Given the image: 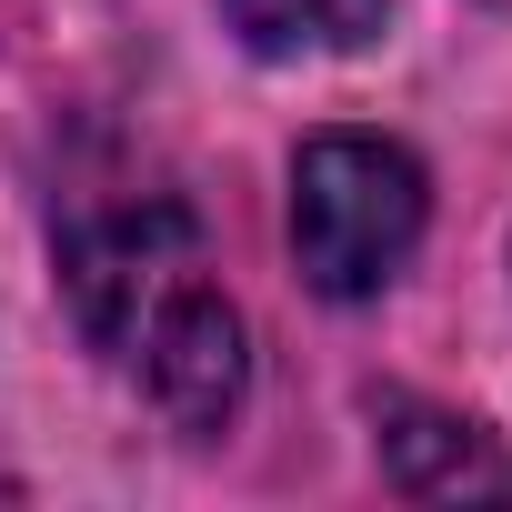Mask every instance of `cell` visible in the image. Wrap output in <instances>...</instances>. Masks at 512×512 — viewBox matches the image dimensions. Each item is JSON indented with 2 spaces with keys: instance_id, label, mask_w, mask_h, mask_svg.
<instances>
[{
  "instance_id": "cell-1",
  "label": "cell",
  "mask_w": 512,
  "mask_h": 512,
  "mask_svg": "<svg viewBox=\"0 0 512 512\" xmlns=\"http://www.w3.org/2000/svg\"><path fill=\"white\" fill-rule=\"evenodd\" d=\"M61 302L81 342L171 422L221 432L251 392V332L241 302L211 272V241L171 191H81L51 231Z\"/></svg>"
},
{
  "instance_id": "cell-2",
  "label": "cell",
  "mask_w": 512,
  "mask_h": 512,
  "mask_svg": "<svg viewBox=\"0 0 512 512\" xmlns=\"http://www.w3.org/2000/svg\"><path fill=\"white\" fill-rule=\"evenodd\" d=\"M432 171L392 131H312L292 151V262L322 302H372L412 272Z\"/></svg>"
},
{
  "instance_id": "cell-3",
  "label": "cell",
  "mask_w": 512,
  "mask_h": 512,
  "mask_svg": "<svg viewBox=\"0 0 512 512\" xmlns=\"http://www.w3.org/2000/svg\"><path fill=\"white\" fill-rule=\"evenodd\" d=\"M372 442H382V482L402 502H452V492H512V452L462 422V412H432L412 392H382L372 402Z\"/></svg>"
},
{
  "instance_id": "cell-4",
  "label": "cell",
  "mask_w": 512,
  "mask_h": 512,
  "mask_svg": "<svg viewBox=\"0 0 512 512\" xmlns=\"http://www.w3.org/2000/svg\"><path fill=\"white\" fill-rule=\"evenodd\" d=\"M221 21L262 61H352L382 41L392 0H221Z\"/></svg>"
}]
</instances>
